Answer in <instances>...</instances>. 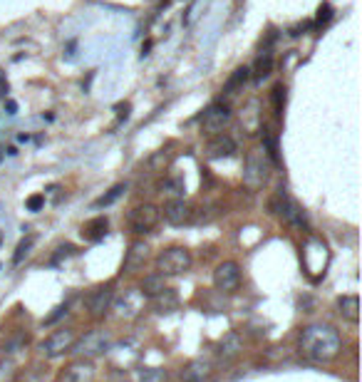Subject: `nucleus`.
Returning <instances> with one entry per match:
<instances>
[{
    "label": "nucleus",
    "instance_id": "obj_1",
    "mask_svg": "<svg viewBox=\"0 0 362 382\" xmlns=\"http://www.w3.org/2000/svg\"><path fill=\"white\" fill-rule=\"evenodd\" d=\"M298 350L305 360L311 363H330L340 355L343 350V337L340 333L328 323H311L305 325L298 337Z\"/></svg>",
    "mask_w": 362,
    "mask_h": 382
},
{
    "label": "nucleus",
    "instance_id": "obj_2",
    "mask_svg": "<svg viewBox=\"0 0 362 382\" xmlns=\"http://www.w3.org/2000/svg\"><path fill=\"white\" fill-rule=\"evenodd\" d=\"M271 159L263 150H251L243 162V187L248 191H261L271 179Z\"/></svg>",
    "mask_w": 362,
    "mask_h": 382
},
{
    "label": "nucleus",
    "instance_id": "obj_3",
    "mask_svg": "<svg viewBox=\"0 0 362 382\" xmlns=\"http://www.w3.org/2000/svg\"><path fill=\"white\" fill-rule=\"evenodd\" d=\"M191 263H194L191 251L184 246L164 248L154 261L156 273H162V276H181V273L191 271Z\"/></svg>",
    "mask_w": 362,
    "mask_h": 382
},
{
    "label": "nucleus",
    "instance_id": "obj_4",
    "mask_svg": "<svg viewBox=\"0 0 362 382\" xmlns=\"http://www.w3.org/2000/svg\"><path fill=\"white\" fill-rule=\"evenodd\" d=\"M110 348H112V333L110 331H90L75 340L70 353L72 355L82 357V360H95V357L104 355Z\"/></svg>",
    "mask_w": 362,
    "mask_h": 382
},
{
    "label": "nucleus",
    "instance_id": "obj_5",
    "mask_svg": "<svg viewBox=\"0 0 362 382\" xmlns=\"http://www.w3.org/2000/svg\"><path fill=\"white\" fill-rule=\"evenodd\" d=\"M300 259H303V268L305 273L311 276V278H320L325 273L330 263V251H328V243L323 239H308V243L303 246V253H300Z\"/></svg>",
    "mask_w": 362,
    "mask_h": 382
},
{
    "label": "nucleus",
    "instance_id": "obj_6",
    "mask_svg": "<svg viewBox=\"0 0 362 382\" xmlns=\"http://www.w3.org/2000/svg\"><path fill=\"white\" fill-rule=\"evenodd\" d=\"M159 221H162V208L156 206V204H149V201L136 204L130 214H127V226H130V231L136 233V236L154 231V228L159 226Z\"/></svg>",
    "mask_w": 362,
    "mask_h": 382
},
{
    "label": "nucleus",
    "instance_id": "obj_7",
    "mask_svg": "<svg viewBox=\"0 0 362 382\" xmlns=\"http://www.w3.org/2000/svg\"><path fill=\"white\" fill-rule=\"evenodd\" d=\"M75 340H77L75 328H58V331H52L40 343V355L45 357V360H55V357L67 355L72 350V345H75Z\"/></svg>",
    "mask_w": 362,
    "mask_h": 382
},
{
    "label": "nucleus",
    "instance_id": "obj_8",
    "mask_svg": "<svg viewBox=\"0 0 362 382\" xmlns=\"http://www.w3.org/2000/svg\"><path fill=\"white\" fill-rule=\"evenodd\" d=\"M231 117H233V112L226 102H211L206 110L201 112V119H199L201 132L208 136L221 134V132L231 124Z\"/></svg>",
    "mask_w": 362,
    "mask_h": 382
},
{
    "label": "nucleus",
    "instance_id": "obj_9",
    "mask_svg": "<svg viewBox=\"0 0 362 382\" xmlns=\"http://www.w3.org/2000/svg\"><path fill=\"white\" fill-rule=\"evenodd\" d=\"M271 211L278 219H283L288 226H295V228H305L308 226V219H305V211L298 206V201H293L291 196L285 194H276L271 199Z\"/></svg>",
    "mask_w": 362,
    "mask_h": 382
},
{
    "label": "nucleus",
    "instance_id": "obj_10",
    "mask_svg": "<svg viewBox=\"0 0 362 382\" xmlns=\"http://www.w3.org/2000/svg\"><path fill=\"white\" fill-rule=\"evenodd\" d=\"M241 278H243V276H241V266L236 261H224V263H219L214 271V285H216V291H221V293L239 291Z\"/></svg>",
    "mask_w": 362,
    "mask_h": 382
},
{
    "label": "nucleus",
    "instance_id": "obj_11",
    "mask_svg": "<svg viewBox=\"0 0 362 382\" xmlns=\"http://www.w3.org/2000/svg\"><path fill=\"white\" fill-rule=\"evenodd\" d=\"M162 216L169 226H189L194 221L196 211L186 199H171L167 201V206L162 208Z\"/></svg>",
    "mask_w": 362,
    "mask_h": 382
},
{
    "label": "nucleus",
    "instance_id": "obj_12",
    "mask_svg": "<svg viewBox=\"0 0 362 382\" xmlns=\"http://www.w3.org/2000/svg\"><path fill=\"white\" fill-rule=\"evenodd\" d=\"M144 308V296L136 288H130V291H124V296L117 300H112V311H117V318H124V320H132L142 313Z\"/></svg>",
    "mask_w": 362,
    "mask_h": 382
},
{
    "label": "nucleus",
    "instance_id": "obj_13",
    "mask_svg": "<svg viewBox=\"0 0 362 382\" xmlns=\"http://www.w3.org/2000/svg\"><path fill=\"white\" fill-rule=\"evenodd\" d=\"M181 380L184 382H208L214 375V365L208 357H194L181 368Z\"/></svg>",
    "mask_w": 362,
    "mask_h": 382
},
{
    "label": "nucleus",
    "instance_id": "obj_14",
    "mask_svg": "<svg viewBox=\"0 0 362 382\" xmlns=\"http://www.w3.org/2000/svg\"><path fill=\"white\" fill-rule=\"evenodd\" d=\"M112 300H114V288L112 285H102L97 291L92 293L90 300H87V311L95 320H102L107 313L112 311Z\"/></svg>",
    "mask_w": 362,
    "mask_h": 382
},
{
    "label": "nucleus",
    "instance_id": "obj_15",
    "mask_svg": "<svg viewBox=\"0 0 362 382\" xmlns=\"http://www.w3.org/2000/svg\"><path fill=\"white\" fill-rule=\"evenodd\" d=\"M95 375H97V372H95V363L77 357L75 363H70L62 372H60L58 382H92Z\"/></svg>",
    "mask_w": 362,
    "mask_h": 382
},
{
    "label": "nucleus",
    "instance_id": "obj_16",
    "mask_svg": "<svg viewBox=\"0 0 362 382\" xmlns=\"http://www.w3.org/2000/svg\"><path fill=\"white\" fill-rule=\"evenodd\" d=\"M239 152V147H236V142H233V136L228 134H214L211 139L206 142V147H204V154L208 156V159H228V156H233Z\"/></svg>",
    "mask_w": 362,
    "mask_h": 382
},
{
    "label": "nucleus",
    "instance_id": "obj_17",
    "mask_svg": "<svg viewBox=\"0 0 362 382\" xmlns=\"http://www.w3.org/2000/svg\"><path fill=\"white\" fill-rule=\"evenodd\" d=\"M149 261V243L144 241H134L130 246V251L124 253V261H122V273H136L142 271L147 266Z\"/></svg>",
    "mask_w": 362,
    "mask_h": 382
},
{
    "label": "nucleus",
    "instance_id": "obj_18",
    "mask_svg": "<svg viewBox=\"0 0 362 382\" xmlns=\"http://www.w3.org/2000/svg\"><path fill=\"white\" fill-rule=\"evenodd\" d=\"M248 80H251V70L248 67H239V70L231 72V77L226 80V84H224V99L221 102H231L233 97H239L241 92H243V87L248 84Z\"/></svg>",
    "mask_w": 362,
    "mask_h": 382
},
{
    "label": "nucleus",
    "instance_id": "obj_19",
    "mask_svg": "<svg viewBox=\"0 0 362 382\" xmlns=\"http://www.w3.org/2000/svg\"><path fill=\"white\" fill-rule=\"evenodd\" d=\"M241 127H243L246 134L261 132V127H263V115H261L258 99H251V102L243 107V112H241Z\"/></svg>",
    "mask_w": 362,
    "mask_h": 382
},
{
    "label": "nucleus",
    "instance_id": "obj_20",
    "mask_svg": "<svg viewBox=\"0 0 362 382\" xmlns=\"http://www.w3.org/2000/svg\"><path fill=\"white\" fill-rule=\"evenodd\" d=\"M243 350V337L239 331H228L226 335L219 340V357L221 360H236Z\"/></svg>",
    "mask_w": 362,
    "mask_h": 382
},
{
    "label": "nucleus",
    "instance_id": "obj_21",
    "mask_svg": "<svg viewBox=\"0 0 362 382\" xmlns=\"http://www.w3.org/2000/svg\"><path fill=\"white\" fill-rule=\"evenodd\" d=\"M107 228H110V221L107 216H95V219L84 221L82 224V236L84 241H90V243H97L107 236Z\"/></svg>",
    "mask_w": 362,
    "mask_h": 382
},
{
    "label": "nucleus",
    "instance_id": "obj_22",
    "mask_svg": "<svg viewBox=\"0 0 362 382\" xmlns=\"http://www.w3.org/2000/svg\"><path fill=\"white\" fill-rule=\"evenodd\" d=\"M337 313L343 320L355 325L360 320V298L357 296H340L337 298Z\"/></svg>",
    "mask_w": 362,
    "mask_h": 382
},
{
    "label": "nucleus",
    "instance_id": "obj_23",
    "mask_svg": "<svg viewBox=\"0 0 362 382\" xmlns=\"http://www.w3.org/2000/svg\"><path fill=\"white\" fill-rule=\"evenodd\" d=\"M164 288H167V276H162V273H149V276H144L142 283H139V293L149 300L154 298V296H159Z\"/></svg>",
    "mask_w": 362,
    "mask_h": 382
},
{
    "label": "nucleus",
    "instance_id": "obj_24",
    "mask_svg": "<svg viewBox=\"0 0 362 382\" xmlns=\"http://www.w3.org/2000/svg\"><path fill=\"white\" fill-rule=\"evenodd\" d=\"M152 305H154L156 313H162V315H164V313H171V311H176V308H179V296H176L171 288H164L159 296H154V298H152Z\"/></svg>",
    "mask_w": 362,
    "mask_h": 382
},
{
    "label": "nucleus",
    "instance_id": "obj_25",
    "mask_svg": "<svg viewBox=\"0 0 362 382\" xmlns=\"http://www.w3.org/2000/svg\"><path fill=\"white\" fill-rule=\"evenodd\" d=\"M169 164H171V152H167V150L154 152V154L147 159L149 174H164V171L169 169Z\"/></svg>",
    "mask_w": 362,
    "mask_h": 382
},
{
    "label": "nucleus",
    "instance_id": "obj_26",
    "mask_svg": "<svg viewBox=\"0 0 362 382\" xmlns=\"http://www.w3.org/2000/svg\"><path fill=\"white\" fill-rule=\"evenodd\" d=\"M184 191H186V184L181 176H167L162 182V194L167 196L169 201L171 199H184Z\"/></svg>",
    "mask_w": 362,
    "mask_h": 382
},
{
    "label": "nucleus",
    "instance_id": "obj_27",
    "mask_svg": "<svg viewBox=\"0 0 362 382\" xmlns=\"http://www.w3.org/2000/svg\"><path fill=\"white\" fill-rule=\"evenodd\" d=\"M271 72H273V52L265 50L263 55H258L256 65H253V80H256V82H263Z\"/></svg>",
    "mask_w": 362,
    "mask_h": 382
},
{
    "label": "nucleus",
    "instance_id": "obj_28",
    "mask_svg": "<svg viewBox=\"0 0 362 382\" xmlns=\"http://www.w3.org/2000/svg\"><path fill=\"white\" fill-rule=\"evenodd\" d=\"M136 382H169V372L164 368L136 370Z\"/></svg>",
    "mask_w": 362,
    "mask_h": 382
},
{
    "label": "nucleus",
    "instance_id": "obj_29",
    "mask_svg": "<svg viewBox=\"0 0 362 382\" xmlns=\"http://www.w3.org/2000/svg\"><path fill=\"white\" fill-rule=\"evenodd\" d=\"M124 191H127V184H114V187H112L110 191H107V194H102L97 201H95V206H97V208L112 206V204H114V201L119 199V196H122Z\"/></svg>",
    "mask_w": 362,
    "mask_h": 382
},
{
    "label": "nucleus",
    "instance_id": "obj_30",
    "mask_svg": "<svg viewBox=\"0 0 362 382\" xmlns=\"http://www.w3.org/2000/svg\"><path fill=\"white\" fill-rule=\"evenodd\" d=\"M33 246H35V236H25V239L20 241L18 248H15V253H13V266H20V263H23V261L30 256Z\"/></svg>",
    "mask_w": 362,
    "mask_h": 382
},
{
    "label": "nucleus",
    "instance_id": "obj_31",
    "mask_svg": "<svg viewBox=\"0 0 362 382\" xmlns=\"http://www.w3.org/2000/svg\"><path fill=\"white\" fill-rule=\"evenodd\" d=\"M285 84L283 82H278L276 84V87H273V110H276V115H283V107H285V97H288V95H285Z\"/></svg>",
    "mask_w": 362,
    "mask_h": 382
},
{
    "label": "nucleus",
    "instance_id": "obj_32",
    "mask_svg": "<svg viewBox=\"0 0 362 382\" xmlns=\"http://www.w3.org/2000/svg\"><path fill=\"white\" fill-rule=\"evenodd\" d=\"M27 345V335H13L10 340H5V345H3V350H5L8 355H13V353H18V350H23Z\"/></svg>",
    "mask_w": 362,
    "mask_h": 382
},
{
    "label": "nucleus",
    "instance_id": "obj_33",
    "mask_svg": "<svg viewBox=\"0 0 362 382\" xmlns=\"http://www.w3.org/2000/svg\"><path fill=\"white\" fill-rule=\"evenodd\" d=\"M75 253H77V248L72 246V243H65V246H60V248H58V253L52 256V263L58 266L60 261H62V259H70V256H75Z\"/></svg>",
    "mask_w": 362,
    "mask_h": 382
},
{
    "label": "nucleus",
    "instance_id": "obj_34",
    "mask_svg": "<svg viewBox=\"0 0 362 382\" xmlns=\"http://www.w3.org/2000/svg\"><path fill=\"white\" fill-rule=\"evenodd\" d=\"M330 13H333V8H330L328 3H323V5H320V10H317L315 25H323V23H328V20H330Z\"/></svg>",
    "mask_w": 362,
    "mask_h": 382
},
{
    "label": "nucleus",
    "instance_id": "obj_35",
    "mask_svg": "<svg viewBox=\"0 0 362 382\" xmlns=\"http://www.w3.org/2000/svg\"><path fill=\"white\" fill-rule=\"evenodd\" d=\"M43 204H45V194H35L27 199V208H30V211H40Z\"/></svg>",
    "mask_w": 362,
    "mask_h": 382
},
{
    "label": "nucleus",
    "instance_id": "obj_36",
    "mask_svg": "<svg viewBox=\"0 0 362 382\" xmlns=\"http://www.w3.org/2000/svg\"><path fill=\"white\" fill-rule=\"evenodd\" d=\"M62 313H67V308H65V305H60V308H55V313H52L50 318H45V320H43V325H50V323H55V320H58V318L62 315Z\"/></svg>",
    "mask_w": 362,
    "mask_h": 382
},
{
    "label": "nucleus",
    "instance_id": "obj_37",
    "mask_svg": "<svg viewBox=\"0 0 362 382\" xmlns=\"http://www.w3.org/2000/svg\"><path fill=\"white\" fill-rule=\"evenodd\" d=\"M8 95V77H5V72L0 70V99L5 97Z\"/></svg>",
    "mask_w": 362,
    "mask_h": 382
}]
</instances>
